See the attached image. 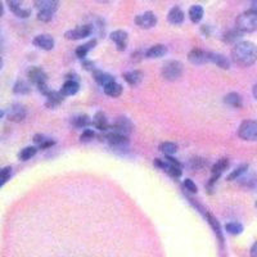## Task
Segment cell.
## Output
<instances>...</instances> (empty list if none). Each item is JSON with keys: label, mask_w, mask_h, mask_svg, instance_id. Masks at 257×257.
<instances>
[{"label": "cell", "mask_w": 257, "mask_h": 257, "mask_svg": "<svg viewBox=\"0 0 257 257\" xmlns=\"http://www.w3.org/2000/svg\"><path fill=\"white\" fill-rule=\"evenodd\" d=\"M234 62L243 67H249L257 61V47L251 41H240L231 50Z\"/></svg>", "instance_id": "6da1fadb"}, {"label": "cell", "mask_w": 257, "mask_h": 257, "mask_svg": "<svg viewBox=\"0 0 257 257\" xmlns=\"http://www.w3.org/2000/svg\"><path fill=\"white\" fill-rule=\"evenodd\" d=\"M237 29L240 32H254L257 30V15L251 9L237 18Z\"/></svg>", "instance_id": "7a4b0ae2"}, {"label": "cell", "mask_w": 257, "mask_h": 257, "mask_svg": "<svg viewBox=\"0 0 257 257\" xmlns=\"http://www.w3.org/2000/svg\"><path fill=\"white\" fill-rule=\"evenodd\" d=\"M161 72H162V76H164L165 80L175 81V80H178L183 75V63L179 61H175V59L165 62Z\"/></svg>", "instance_id": "3957f363"}, {"label": "cell", "mask_w": 257, "mask_h": 257, "mask_svg": "<svg viewBox=\"0 0 257 257\" xmlns=\"http://www.w3.org/2000/svg\"><path fill=\"white\" fill-rule=\"evenodd\" d=\"M238 135L243 141H257V121L245 120L238 128Z\"/></svg>", "instance_id": "277c9868"}, {"label": "cell", "mask_w": 257, "mask_h": 257, "mask_svg": "<svg viewBox=\"0 0 257 257\" xmlns=\"http://www.w3.org/2000/svg\"><path fill=\"white\" fill-rule=\"evenodd\" d=\"M133 132V122L128 120L127 117L120 116L117 117L114 122L111 125V133L114 134H120L123 137H127Z\"/></svg>", "instance_id": "5b68a950"}, {"label": "cell", "mask_w": 257, "mask_h": 257, "mask_svg": "<svg viewBox=\"0 0 257 257\" xmlns=\"http://www.w3.org/2000/svg\"><path fill=\"white\" fill-rule=\"evenodd\" d=\"M93 32V27L90 25H82V26H77L72 30H68L64 34V38L68 40H80V39H85L91 35Z\"/></svg>", "instance_id": "8992f818"}, {"label": "cell", "mask_w": 257, "mask_h": 257, "mask_svg": "<svg viewBox=\"0 0 257 257\" xmlns=\"http://www.w3.org/2000/svg\"><path fill=\"white\" fill-rule=\"evenodd\" d=\"M105 141L108 142L109 146L114 149H126L128 147L127 137H123L120 134H114V133L108 132L103 137Z\"/></svg>", "instance_id": "52a82bcc"}, {"label": "cell", "mask_w": 257, "mask_h": 257, "mask_svg": "<svg viewBox=\"0 0 257 257\" xmlns=\"http://www.w3.org/2000/svg\"><path fill=\"white\" fill-rule=\"evenodd\" d=\"M135 24L141 29H152L157 24V17L153 12H144L135 17Z\"/></svg>", "instance_id": "ba28073f"}, {"label": "cell", "mask_w": 257, "mask_h": 257, "mask_svg": "<svg viewBox=\"0 0 257 257\" xmlns=\"http://www.w3.org/2000/svg\"><path fill=\"white\" fill-rule=\"evenodd\" d=\"M127 32L123 31V30H116V31L111 34V40L116 44L117 49L120 50V52L125 50L126 47H127Z\"/></svg>", "instance_id": "9c48e42d"}, {"label": "cell", "mask_w": 257, "mask_h": 257, "mask_svg": "<svg viewBox=\"0 0 257 257\" xmlns=\"http://www.w3.org/2000/svg\"><path fill=\"white\" fill-rule=\"evenodd\" d=\"M32 44L43 50H52L54 48V39L47 34H41L32 40Z\"/></svg>", "instance_id": "30bf717a"}, {"label": "cell", "mask_w": 257, "mask_h": 257, "mask_svg": "<svg viewBox=\"0 0 257 257\" xmlns=\"http://www.w3.org/2000/svg\"><path fill=\"white\" fill-rule=\"evenodd\" d=\"M27 76H29V80L32 82V84L38 85V86L39 85L47 84V80H48L47 73L39 67H32L31 70H29Z\"/></svg>", "instance_id": "8fae6325"}, {"label": "cell", "mask_w": 257, "mask_h": 257, "mask_svg": "<svg viewBox=\"0 0 257 257\" xmlns=\"http://www.w3.org/2000/svg\"><path fill=\"white\" fill-rule=\"evenodd\" d=\"M26 114H27V112H26V108H25L24 105L13 104L12 108L9 109L8 118L11 121H13V122H21V121L25 120Z\"/></svg>", "instance_id": "7c38bea8"}, {"label": "cell", "mask_w": 257, "mask_h": 257, "mask_svg": "<svg viewBox=\"0 0 257 257\" xmlns=\"http://www.w3.org/2000/svg\"><path fill=\"white\" fill-rule=\"evenodd\" d=\"M35 6L39 9V12H48L54 15L59 7V2L57 0H38L35 2Z\"/></svg>", "instance_id": "4fadbf2b"}, {"label": "cell", "mask_w": 257, "mask_h": 257, "mask_svg": "<svg viewBox=\"0 0 257 257\" xmlns=\"http://www.w3.org/2000/svg\"><path fill=\"white\" fill-rule=\"evenodd\" d=\"M188 59L193 64H205L208 61V53L203 52L202 49H193L188 54Z\"/></svg>", "instance_id": "5bb4252c"}, {"label": "cell", "mask_w": 257, "mask_h": 257, "mask_svg": "<svg viewBox=\"0 0 257 257\" xmlns=\"http://www.w3.org/2000/svg\"><path fill=\"white\" fill-rule=\"evenodd\" d=\"M208 61L215 63L217 67L222 68V70H229L230 68V61L224 54H220V53H208Z\"/></svg>", "instance_id": "9a60e30c"}, {"label": "cell", "mask_w": 257, "mask_h": 257, "mask_svg": "<svg viewBox=\"0 0 257 257\" xmlns=\"http://www.w3.org/2000/svg\"><path fill=\"white\" fill-rule=\"evenodd\" d=\"M93 77L94 80L100 85V86H103V88H105V86H108V85L116 82V80H114V77L112 76V75H109V73L107 72H103V71L95 70L93 72Z\"/></svg>", "instance_id": "2e32d148"}, {"label": "cell", "mask_w": 257, "mask_h": 257, "mask_svg": "<svg viewBox=\"0 0 257 257\" xmlns=\"http://www.w3.org/2000/svg\"><path fill=\"white\" fill-rule=\"evenodd\" d=\"M93 125L95 126L98 130H100V132H108L109 128H111V125H109L108 122V118H107V116H105L103 112H96L95 116H94L93 118Z\"/></svg>", "instance_id": "e0dca14e"}, {"label": "cell", "mask_w": 257, "mask_h": 257, "mask_svg": "<svg viewBox=\"0 0 257 257\" xmlns=\"http://www.w3.org/2000/svg\"><path fill=\"white\" fill-rule=\"evenodd\" d=\"M167 53V48L166 45L164 44H156L153 47L149 48L148 50L146 52V57L149 59L153 58H162Z\"/></svg>", "instance_id": "ac0fdd59"}, {"label": "cell", "mask_w": 257, "mask_h": 257, "mask_svg": "<svg viewBox=\"0 0 257 257\" xmlns=\"http://www.w3.org/2000/svg\"><path fill=\"white\" fill-rule=\"evenodd\" d=\"M184 12H183L181 8H179V7L171 8V11H170L169 15H167V20H169L170 24L173 25H181L184 22Z\"/></svg>", "instance_id": "d6986e66"}, {"label": "cell", "mask_w": 257, "mask_h": 257, "mask_svg": "<svg viewBox=\"0 0 257 257\" xmlns=\"http://www.w3.org/2000/svg\"><path fill=\"white\" fill-rule=\"evenodd\" d=\"M123 79H125V81L127 82L128 85H132V86H137V85L141 84L142 80H143V73L138 70L128 71V72L123 73Z\"/></svg>", "instance_id": "ffe728a7"}, {"label": "cell", "mask_w": 257, "mask_h": 257, "mask_svg": "<svg viewBox=\"0 0 257 257\" xmlns=\"http://www.w3.org/2000/svg\"><path fill=\"white\" fill-rule=\"evenodd\" d=\"M8 4H9V8H11V11H12V12L15 13L17 17L27 18L30 15H31V11H30V9L22 8V6H21L20 2L11 0V2H8Z\"/></svg>", "instance_id": "44dd1931"}, {"label": "cell", "mask_w": 257, "mask_h": 257, "mask_svg": "<svg viewBox=\"0 0 257 257\" xmlns=\"http://www.w3.org/2000/svg\"><path fill=\"white\" fill-rule=\"evenodd\" d=\"M79 89H80L79 82L75 81V80H67V81L63 84V86H62L61 93L63 94L64 96L75 95V94L79 91Z\"/></svg>", "instance_id": "7402d4cb"}, {"label": "cell", "mask_w": 257, "mask_h": 257, "mask_svg": "<svg viewBox=\"0 0 257 257\" xmlns=\"http://www.w3.org/2000/svg\"><path fill=\"white\" fill-rule=\"evenodd\" d=\"M224 102L233 108H242L243 99L238 93H229L224 96Z\"/></svg>", "instance_id": "603a6c76"}, {"label": "cell", "mask_w": 257, "mask_h": 257, "mask_svg": "<svg viewBox=\"0 0 257 257\" xmlns=\"http://www.w3.org/2000/svg\"><path fill=\"white\" fill-rule=\"evenodd\" d=\"M71 123L77 128H85L88 127V126L93 125V121L90 120V117H89L88 114H79V116L72 117Z\"/></svg>", "instance_id": "cb8c5ba5"}, {"label": "cell", "mask_w": 257, "mask_h": 257, "mask_svg": "<svg viewBox=\"0 0 257 257\" xmlns=\"http://www.w3.org/2000/svg\"><path fill=\"white\" fill-rule=\"evenodd\" d=\"M47 98H48L47 105L48 107H50V108L57 107V105H59L64 100L63 94H62L61 91H54V90H50V93L48 94Z\"/></svg>", "instance_id": "d4e9b609"}, {"label": "cell", "mask_w": 257, "mask_h": 257, "mask_svg": "<svg viewBox=\"0 0 257 257\" xmlns=\"http://www.w3.org/2000/svg\"><path fill=\"white\" fill-rule=\"evenodd\" d=\"M203 15H205V11H203L202 6H199V4L192 6L189 8V18L193 24H198L199 21L203 18Z\"/></svg>", "instance_id": "484cf974"}, {"label": "cell", "mask_w": 257, "mask_h": 257, "mask_svg": "<svg viewBox=\"0 0 257 257\" xmlns=\"http://www.w3.org/2000/svg\"><path fill=\"white\" fill-rule=\"evenodd\" d=\"M95 44H96V40L94 39V40H90L89 43H86V44H82V45H80V47H77L76 52H75L76 53L77 58L84 59L85 57L88 56V53L90 52L94 47H95Z\"/></svg>", "instance_id": "4316f807"}, {"label": "cell", "mask_w": 257, "mask_h": 257, "mask_svg": "<svg viewBox=\"0 0 257 257\" xmlns=\"http://www.w3.org/2000/svg\"><path fill=\"white\" fill-rule=\"evenodd\" d=\"M160 151L166 157H171V156L178 152V146L175 143H171V142H164V143L160 144Z\"/></svg>", "instance_id": "83f0119b"}, {"label": "cell", "mask_w": 257, "mask_h": 257, "mask_svg": "<svg viewBox=\"0 0 257 257\" xmlns=\"http://www.w3.org/2000/svg\"><path fill=\"white\" fill-rule=\"evenodd\" d=\"M242 34L243 32H240L238 29L229 30V31L224 35V41L225 43H230V44L237 45L238 44L237 41L242 38Z\"/></svg>", "instance_id": "f1b7e54d"}, {"label": "cell", "mask_w": 257, "mask_h": 257, "mask_svg": "<svg viewBox=\"0 0 257 257\" xmlns=\"http://www.w3.org/2000/svg\"><path fill=\"white\" fill-rule=\"evenodd\" d=\"M104 93L108 96H112V98H117L122 94V86L117 82H113V84L108 85L104 88Z\"/></svg>", "instance_id": "f546056e"}, {"label": "cell", "mask_w": 257, "mask_h": 257, "mask_svg": "<svg viewBox=\"0 0 257 257\" xmlns=\"http://www.w3.org/2000/svg\"><path fill=\"white\" fill-rule=\"evenodd\" d=\"M248 171V165L247 164H243L240 165V166H238L237 169L233 170L230 173V175L228 176V180H239L240 178H242L243 175H244L245 173Z\"/></svg>", "instance_id": "4dcf8cb0"}, {"label": "cell", "mask_w": 257, "mask_h": 257, "mask_svg": "<svg viewBox=\"0 0 257 257\" xmlns=\"http://www.w3.org/2000/svg\"><path fill=\"white\" fill-rule=\"evenodd\" d=\"M38 153V148L36 147H26V148L21 149V152L18 153V158L21 161H27L32 158Z\"/></svg>", "instance_id": "1f68e13d"}, {"label": "cell", "mask_w": 257, "mask_h": 257, "mask_svg": "<svg viewBox=\"0 0 257 257\" xmlns=\"http://www.w3.org/2000/svg\"><path fill=\"white\" fill-rule=\"evenodd\" d=\"M239 184L242 185V187L244 188H248V189H254V188H257V178L256 175H249V176H242V178L239 179Z\"/></svg>", "instance_id": "d6a6232c"}, {"label": "cell", "mask_w": 257, "mask_h": 257, "mask_svg": "<svg viewBox=\"0 0 257 257\" xmlns=\"http://www.w3.org/2000/svg\"><path fill=\"white\" fill-rule=\"evenodd\" d=\"M225 230L231 235H238L243 231V225L238 221H230L225 225Z\"/></svg>", "instance_id": "836d02e7"}, {"label": "cell", "mask_w": 257, "mask_h": 257, "mask_svg": "<svg viewBox=\"0 0 257 257\" xmlns=\"http://www.w3.org/2000/svg\"><path fill=\"white\" fill-rule=\"evenodd\" d=\"M13 91H15L16 94H21V95L29 94L30 93V85L27 84L26 81H22V80H20V81L16 82L15 86H13Z\"/></svg>", "instance_id": "e575fe53"}, {"label": "cell", "mask_w": 257, "mask_h": 257, "mask_svg": "<svg viewBox=\"0 0 257 257\" xmlns=\"http://www.w3.org/2000/svg\"><path fill=\"white\" fill-rule=\"evenodd\" d=\"M206 217H207L208 222H210V225H211V226H212L213 230H215V233L217 234V237H219V239L222 242V234H221V229H220L219 221H217V220L215 219V217H213L212 215H211V213H208V212H206Z\"/></svg>", "instance_id": "d590c367"}, {"label": "cell", "mask_w": 257, "mask_h": 257, "mask_svg": "<svg viewBox=\"0 0 257 257\" xmlns=\"http://www.w3.org/2000/svg\"><path fill=\"white\" fill-rule=\"evenodd\" d=\"M11 176H12V167H11V166L4 167V169L0 171V185L3 187L7 181L11 179Z\"/></svg>", "instance_id": "8d00e7d4"}, {"label": "cell", "mask_w": 257, "mask_h": 257, "mask_svg": "<svg viewBox=\"0 0 257 257\" xmlns=\"http://www.w3.org/2000/svg\"><path fill=\"white\" fill-rule=\"evenodd\" d=\"M206 165H207V162H206L203 158H198V157L192 158L189 162V166L192 170H199L202 169V167H205Z\"/></svg>", "instance_id": "74e56055"}, {"label": "cell", "mask_w": 257, "mask_h": 257, "mask_svg": "<svg viewBox=\"0 0 257 257\" xmlns=\"http://www.w3.org/2000/svg\"><path fill=\"white\" fill-rule=\"evenodd\" d=\"M94 137H95V133H94L93 130H90V128H86V130L82 132L81 137H80V141H81L82 143H88V142L93 141Z\"/></svg>", "instance_id": "f35d334b"}, {"label": "cell", "mask_w": 257, "mask_h": 257, "mask_svg": "<svg viewBox=\"0 0 257 257\" xmlns=\"http://www.w3.org/2000/svg\"><path fill=\"white\" fill-rule=\"evenodd\" d=\"M181 169H183V167H178V166H171V167H170L169 170H167L166 173L169 174V175L171 176V178H174V179H178V178H180V176H181V173H183V171H181Z\"/></svg>", "instance_id": "ab89813d"}, {"label": "cell", "mask_w": 257, "mask_h": 257, "mask_svg": "<svg viewBox=\"0 0 257 257\" xmlns=\"http://www.w3.org/2000/svg\"><path fill=\"white\" fill-rule=\"evenodd\" d=\"M183 184H184L185 189H187L188 192H190V193H197V190H198L196 183H194L193 180H190V179H185Z\"/></svg>", "instance_id": "60d3db41"}, {"label": "cell", "mask_w": 257, "mask_h": 257, "mask_svg": "<svg viewBox=\"0 0 257 257\" xmlns=\"http://www.w3.org/2000/svg\"><path fill=\"white\" fill-rule=\"evenodd\" d=\"M53 13L48 12H39L38 13V20L43 21V22H50L53 20Z\"/></svg>", "instance_id": "b9f144b4"}, {"label": "cell", "mask_w": 257, "mask_h": 257, "mask_svg": "<svg viewBox=\"0 0 257 257\" xmlns=\"http://www.w3.org/2000/svg\"><path fill=\"white\" fill-rule=\"evenodd\" d=\"M54 144H56V141H53V139H49V138H48L44 143L41 144V146H39V148H40V149H48V148H50V147L54 146Z\"/></svg>", "instance_id": "7bdbcfd3"}, {"label": "cell", "mask_w": 257, "mask_h": 257, "mask_svg": "<svg viewBox=\"0 0 257 257\" xmlns=\"http://www.w3.org/2000/svg\"><path fill=\"white\" fill-rule=\"evenodd\" d=\"M48 138H45L44 135H41V134H36L35 137H34V142H35L36 144H38V146H41V144L44 143L45 141H47Z\"/></svg>", "instance_id": "ee69618b"}, {"label": "cell", "mask_w": 257, "mask_h": 257, "mask_svg": "<svg viewBox=\"0 0 257 257\" xmlns=\"http://www.w3.org/2000/svg\"><path fill=\"white\" fill-rule=\"evenodd\" d=\"M82 66H84V68L85 70H89V71H95L94 70V63L93 62H90V61H84L82 62Z\"/></svg>", "instance_id": "f6af8a7d"}, {"label": "cell", "mask_w": 257, "mask_h": 257, "mask_svg": "<svg viewBox=\"0 0 257 257\" xmlns=\"http://www.w3.org/2000/svg\"><path fill=\"white\" fill-rule=\"evenodd\" d=\"M251 257H257V242H254L251 247Z\"/></svg>", "instance_id": "bcb514c9"}, {"label": "cell", "mask_w": 257, "mask_h": 257, "mask_svg": "<svg viewBox=\"0 0 257 257\" xmlns=\"http://www.w3.org/2000/svg\"><path fill=\"white\" fill-rule=\"evenodd\" d=\"M251 11L257 15V0H254V2H252L251 3Z\"/></svg>", "instance_id": "7dc6e473"}, {"label": "cell", "mask_w": 257, "mask_h": 257, "mask_svg": "<svg viewBox=\"0 0 257 257\" xmlns=\"http://www.w3.org/2000/svg\"><path fill=\"white\" fill-rule=\"evenodd\" d=\"M202 32L203 34H206V35H210V29H208V26H202Z\"/></svg>", "instance_id": "c3c4849f"}, {"label": "cell", "mask_w": 257, "mask_h": 257, "mask_svg": "<svg viewBox=\"0 0 257 257\" xmlns=\"http://www.w3.org/2000/svg\"><path fill=\"white\" fill-rule=\"evenodd\" d=\"M252 93H253V96H254V99L257 100V82L256 84L253 85V90H252Z\"/></svg>", "instance_id": "681fc988"}, {"label": "cell", "mask_w": 257, "mask_h": 257, "mask_svg": "<svg viewBox=\"0 0 257 257\" xmlns=\"http://www.w3.org/2000/svg\"><path fill=\"white\" fill-rule=\"evenodd\" d=\"M256 208H257V201H256Z\"/></svg>", "instance_id": "f907efd6"}]
</instances>
